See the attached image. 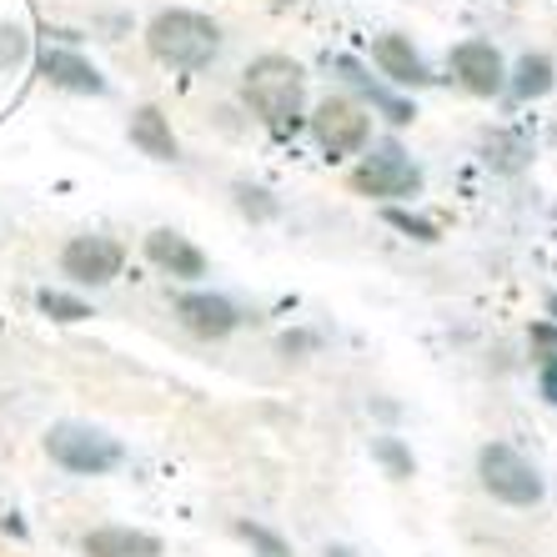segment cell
I'll return each instance as SVG.
<instances>
[{"label": "cell", "mask_w": 557, "mask_h": 557, "mask_svg": "<svg viewBox=\"0 0 557 557\" xmlns=\"http://www.w3.org/2000/svg\"><path fill=\"white\" fill-rule=\"evenodd\" d=\"M242 96L257 111V121L276 136H292V131L307 121V71L292 55H257V61L242 71Z\"/></svg>", "instance_id": "cell-1"}, {"label": "cell", "mask_w": 557, "mask_h": 557, "mask_svg": "<svg viewBox=\"0 0 557 557\" xmlns=\"http://www.w3.org/2000/svg\"><path fill=\"white\" fill-rule=\"evenodd\" d=\"M146 46L161 65L171 71H207L211 61L221 55V26L211 15L201 11H161L151 15V26H146Z\"/></svg>", "instance_id": "cell-2"}, {"label": "cell", "mask_w": 557, "mask_h": 557, "mask_svg": "<svg viewBox=\"0 0 557 557\" xmlns=\"http://www.w3.org/2000/svg\"><path fill=\"white\" fill-rule=\"evenodd\" d=\"M478 482L482 493L503 507H537L543 503V472L512 447V442H487L478 453Z\"/></svg>", "instance_id": "cell-3"}, {"label": "cell", "mask_w": 557, "mask_h": 557, "mask_svg": "<svg viewBox=\"0 0 557 557\" xmlns=\"http://www.w3.org/2000/svg\"><path fill=\"white\" fill-rule=\"evenodd\" d=\"M46 453H51L55 467L76 472V478H101V472H116L126 447L111 432L91 428V422H55L46 432Z\"/></svg>", "instance_id": "cell-4"}, {"label": "cell", "mask_w": 557, "mask_h": 557, "mask_svg": "<svg viewBox=\"0 0 557 557\" xmlns=\"http://www.w3.org/2000/svg\"><path fill=\"white\" fill-rule=\"evenodd\" d=\"M351 191L376 196V201H407V196L422 191V166L397 141H382L372 146L362 166L351 171Z\"/></svg>", "instance_id": "cell-5"}, {"label": "cell", "mask_w": 557, "mask_h": 557, "mask_svg": "<svg viewBox=\"0 0 557 557\" xmlns=\"http://www.w3.org/2000/svg\"><path fill=\"white\" fill-rule=\"evenodd\" d=\"M307 126L326 156H357L367 146V136H372V116L347 96H326L307 116Z\"/></svg>", "instance_id": "cell-6"}, {"label": "cell", "mask_w": 557, "mask_h": 557, "mask_svg": "<svg viewBox=\"0 0 557 557\" xmlns=\"http://www.w3.org/2000/svg\"><path fill=\"white\" fill-rule=\"evenodd\" d=\"M121 267H126V251L111 236H71L61 251V272L76 286H106L116 282Z\"/></svg>", "instance_id": "cell-7"}, {"label": "cell", "mask_w": 557, "mask_h": 557, "mask_svg": "<svg viewBox=\"0 0 557 557\" xmlns=\"http://www.w3.org/2000/svg\"><path fill=\"white\" fill-rule=\"evenodd\" d=\"M447 65H453L457 86L472 96H503L507 91V61L493 40H457Z\"/></svg>", "instance_id": "cell-8"}, {"label": "cell", "mask_w": 557, "mask_h": 557, "mask_svg": "<svg viewBox=\"0 0 557 557\" xmlns=\"http://www.w3.org/2000/svg\"><path fill=\"white\" fill-rule=\"evenodd\" d=\"M176 317L191 337H207V342H221L232 337L236 326H242V311H236L232 297H221V292H186L176 301Z\"/></svg>", "instance_id": "cell-9"}, {"label": "cell", "mask_w": 557, "mask_h": 557, "mask_svg": "<svg viewBox=\"0 0 557 557\" xmlns=\"http://www.w3.org/2000/svg\"><path fill=\"white\" fill-rule=\"evenodd\" d=\"M146 261L161 267L166 276H176V282L207 276V251L196 247V242H186L182 232H171V226H156V232L146 236Z\"/></svg>", "instance_id": "cell-10"}, {"label": "cell", "mask_w": 557, "mask_h": 557, "mask_svg": "<svg viewBox=\"0 0 557 557\" xmlns=\"http://www.w3.org/2000/svg\"><path fill=\"white\" fill-rule=\"evenodd\" d=\"M36 65H40V76L51 81V86H61V91H76V96H106L111 91V81L76 51H51V46H46V51L36 55Z\"/></svg>", "instance_id": "cell-11"}, {"label": "cell", "mask_w": 557, "mask_h": 557, "mask_svg": "<svg viewBox=\"0 0 557 557\" xmlns=\"http://www.w3.org/2000/svg\"><path fill=\"white\" fill-rule=\"evenodd\" d=\"M332 71H337V76L347 81V86H357V91H362L367 101H372L376 111H382V116L392 121V126H412V121H417V106L407 101V96L387 91V86H382V81H376L362 61H351V55H332Z\"/></svg>", "instance_id": "cell-12"}, {"label": "cell", "mask_w": 557, "mask_h": 557, "mask_svg": "<svg viewBox=\"0 0 557 557\" xmlns=\"http://www.w3.org/2000/svg\"><path fill=\"white\" fill-rule=\"evenodd\" d=\"M372 61L392 86H412V91L417 86H432L428 61H422V51H417L407 36H376L372 40Z\"/></svg>", "instance_id": "cell-13"}, {"label": "cell", "mask_w": 557, "mask_h": 557, "mask_svg": "<svg viewBox=\"0 0 557 557\" xmlns=\"http://www.w3.org/2000/svg\"><path fill=\"white\" fill-rule=\"evenodd\" d=\"M131 146L151 161H182V141H176V131L171 121L161 116V106H141V111H131Z\"/></svg>", "instance_id": "cell-14"}, {"label": "cell", "mask_w": 557, "mask_h": 557, "mask_svg": "<svg viewBox=\"0 0 557 557\" xmlns=\"http://www.w3.org/2000/svg\"><path fill=\"white\" fill-rule=\"evenodd\" d=\"M81 547H86V557H166L161 537H151L141 528H96L86 532Z\"/></svg>", "instance_id": "cell-15"}, {"label": "cell", "mask_w": 557, "mask_h": 557, "mask_svg": "<svg viewBox=\"0 0 557 557\" xmlns=\"http://www.w3.org/2000/svg\"><path fill=\"white\" fill-rule=\"evenodd\" d=\"M507 86H512V96H518V101H543V96L557 86L553 55H543V51L518 55V65L507 71Z\"/></svg>", "instance_id": "cell-16"}, {"label": "cell", "mask_w": 557, "mask_h": 557, "mask_svg": "<svg viewBox=\"0 0 557 557\" xmlns=\"http://www.w3.org/2000/svg\"><path fill=\"white\" fill-rule=\"evenodd\" d=\"M232 196H236V211L242 216H251V221H272L276 211H282V201H276L267 186H251V182H236L232 186Z\"/></svg>", "instance_id": "cell-17"}, {"label": "cell", "mask_w": 557, "mask_h": 557, "mask_svg": "<svg viewBox=\"0 0 557 557\" xmlns=\"http://www.w3.org/2000/svg\"><path fill=\"white\" fill-rule=\"evenodd\" d=\"M372 457L387 467V478H397V482H407L417 472V462H412V453L403 447V437H376L372 442Z\"/></svg>", "instance_id": "cell-18"}, {"label": "cell", "mask_w": 557, "mask_h": 557, "mask_svg": "<svg viewBox=\"0 0 557 557\" xmlns=\"http://www.w3.org/2000/svg\"><path fill=\"white\" fill-rule=\"evenodd\" d=\"M528 156H532V146L522 141V136H503V131H497L493 141H487V166H497V171H518Z\"/></svg>", "instance_id": "cell-19"}, {"label": "cell", "mask_w": 557, "mask_h": 557, "mask_svg": "<svg viewBox=\"0 0 557 557\" xmlns=\"http://www.w3.org/2000/svg\"><path fill=\"white\" fill-rule=\"evenodd\" d=\"M36 307L46 311L51 322H86V317H91V307H86L81 297H65V292H51V286L36 297Z\"/></svg>", "instance_id": "cell-20"}, {"label": "cell", "mask_w": 557, "mask_h": 557, "mask_svg": "<svg viewBox=\"0 0 557 557\" xmlns=\"http://www.w3.org/2000/svg\"><path fill=\"white\" fill-rule=\"evenodd\" d=\"M236 537H247L261 557H292V547H286L272 528H261V522H236Z\"/></svg>", "instance_id": "cell-21"}, {"label": "cell", "mask_w": 557, "mask_h": 557, "mask_svg": "<svg viewBox=\"0 0 557 557\" xmlns=\"http://www.w3.org/2000/svg\"><path fill=\"white\" fill-rule=\"evenodd\" d=\"M528 347L543 367H557V322H532L528 326Z\"/></svg>", "instance_id": "cell-22"}, {"label": "cell", "mask_w": 557, "mask_h": 557, "mask_svg": "<svg viewBox=\"0 0 557 557\" xmlns=\"http://www.w3.org/2000/svg\"><path fill=\"white\" fill-rule=\"evenodd\" d=\"M382 216H387V226L417 236V242H437V221H422V216H412V211H403V207H387Z\"/></svg>", "instance_id": "cell-23"}, {"label": "cell", "mask_w": 557, "mask_h": 557, "mask_svg": "<svg viewBox=\"0 0 557 557\" xmlns=\"http://www.w3.org/2000/svg\"><path fill=\"white\" fill-rule=\"evenodd\" d=\"M537 387H543V397L557 407V367H543V372H537Z\"/></svg>", "instance_id": "cell-24"}, {"label": "cell", "mask_w": 557, "mask_h": 557, "mask_svg": "<svg viewBox=\"0 0 557 557\" xmlns=\"http://www.w3.org/2000/svg\"><path fill=\"white\" fill-rule=\"evenodd\" d=\"M326 557H357L351 547H326Z\"/></svg>", "instance_id": "cell-25"}, {"label": "cell", "mask_w": 557, "mask_h": 557, "mask_svg": "<svg viewBox=\"0 0 557 557\" xmlns=\"http://www.w3.org/2000/svg\"><path fill=\"white\" fill-rule=\"evenodd\" d=\"M272 5H301V0H272Z\"/></svg>", "instance_id": "cell-26"}, {"label": "cell", "mask_w": 557, "mask_h": 557, "mask_svg": "<svg viewBox=\"0 0 557 557\" xmlns=\"http://www.w3.org/2000/svg\"><path fill=\"white\" fill-rule=\"evenodd\" d=\"M553 322H557V297H553Z\"/></svg>", "instance_id": "cell-27"}]
</instances>
